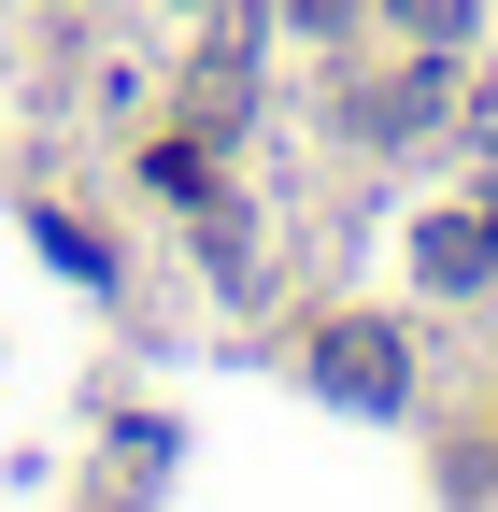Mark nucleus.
<instances>
[{"mask_svg": "<svg viewBox=\"0 0 498 512\" xmlns=\"http://www.w3.org/2000/svg\"><path fill=\"white\" fill-rule=\"evenodd\" d=\"M427 114H442V72H399L385 100H356V128H385V143H413Z\"/></svg>", "mask_w": 498, "mask_h": 512, "instance_id": "7ed1b4c3", "label": "nucleus"}, {"mask_svg": "<svg viewBox=\"0 0 498 512\" xmlns=\"http://www.w3.org/2000/svg\"><path fill=\"white\" fill-rule=\"evenodd\" d=\"M314 384L342 413H399V384H413V356H399V328H370V313H342V328L314 342Z\"/></svg>", "mask_w": 498, "mask_h": 512, "instance_id": "f257e3e1", "label": "nucleus"}, {"mask_svg": "<svg viewBox=\"0 0 498 512\" xmlns=\"http://www.w3.org/2000/svg\"><path fill=\"white\" fill-rule=\"evenodd\" d=\"M413 271H427V285H484V271H498V214H484V200L427 214V228H413Z\"/></svg>", "mask_w": 498, "mask_h": 512, "instance_id": "f03ea898", "label": "nucleus"}, {"mask_svg": "<svg viewBox=\"0 0 498 512\" xmlns=\"http://www.w3.org/2000/svg\"><path fill=\"white\" fill-rule=\"evenodd\" d=\"M399 15H413L427 43H456V29H470V0H399Z\"/></svg>", "mask_w": 498, "mask_h": 512, "instance_id": "20e7f679", "label": "nucleus"}]
</instances>
